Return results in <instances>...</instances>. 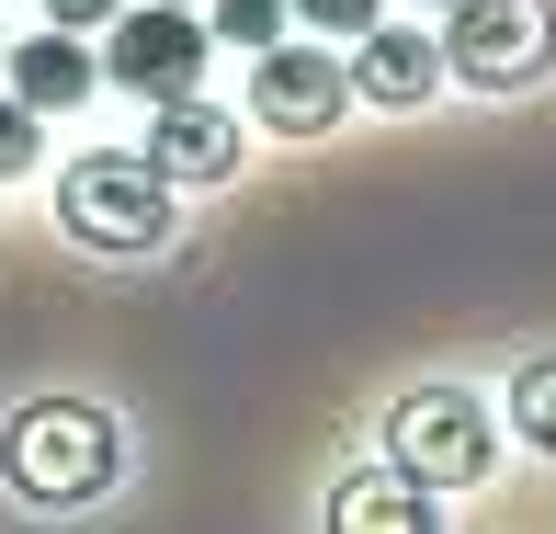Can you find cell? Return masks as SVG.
<instances>
[{"label":"cell","instance_id":"obj_1","mask_svg":"<svg viewBox=\"0 0 556 534\" xmlns=\"http://www.w3.org/2000/svg\"><path fill=\"white\" fill-rule=\"evenodd\" d=\"M125 467L114 421L91 410V398H35L12 432H0V477H12L23 500H46V512H68V500H103Z\"/></svg>","mask_w":556,"mask_h":534},{"label":"cell","instance_id":"obj_2","mask_svg":"<svg viewBox=\"0 0 556 534\" xmlns=\"http://www.w3.org/2000/svg\"><path fill=\"white\" fill-rule=\"evenodd\" d=\"M58 216H68V239H80V250L137 262V250L170 239V183L148 171V148H91V160H68Z\"/></svg>","mask_w":556,"mask_h":534},{"label":"cell","instance_id":"obj_3","mask_svg":"<svg viewBox=\"0 0 556 534\" xmlns=\"http://www.w3.org/2000/svg\"><path fill=\"white\" fill-rule=\"evenodd\" d=\"M443 69L477 91H534L556 69V0H454Z\"/></svg>","mask_w":556,"mask_h":534},{"label":"cell","instance_id":"obj_4","mask_svg":"<svg viewBox=\"0 0 556 534\" xmlns=\"http://www.w3.org/2000/svg\"><path fill=\"white\" fill-rule=\"evenodd\" d=\"M387 455L420 477V489H477L489 455H500V432H489V410H477L466 387H409L397 421H387Z\"/></svg>","mask_w":556,"mask_h":534},{"label":"cell","instance_id":"obj_5","mask_svg":"<svg viewBox=\"0 0 556 534\" xmlns=\"http://www.w3.org/2000/svg\"><path fill=\"white\" fill-rule=\"evenodd\" d=\"M216 58L205 12H182V0H148V12H114L103 23V80H125L137 103H170V91H193Z\"/></svg>","mask_w":556,"mask_h":534},{"label":"cell","instance_id":"obj_6","mask_svg":"<svg viewBox=\"0 0 556 534\" xmlns=\"http://www.w3.org/2000/svg\"><path fill=\"white\" fill-rule=\"evenodd\" d=\"M341 103H352V58H330V35H318V46L273 35L262 58H250V114L285 125V137H318V125H341Z\"/></svg>","mask_w":556,"mask_h":534},{"label":"cell","instance_id":"obj_7","mask_svg":"<svg viewBox=\"0 0 556 534\" xmlns=\"http://www.w3.org/2000/svg\"><path fill=\"white\" fill-rule=\"evenodd\" d=\"M352 91H364V103H387V114H420V103L443 91V35L375 12L364 35H352Z\"/></svg>","mask_w":556,"mask_h":534},{"label":"cell","instance_id":"obj_8","mask_svg":"<svg viewBox=\"0 0 556 534\" xmlns=\"http://www.w3.org/2000/svg\"><path fill=\"white\" fill-rule=\"evenodd\" d=\"M148 171H160V183H227V171H239V114H216L205 91L148 103Z\"/></svg>","mask_w":556,"mask_h":534},{"label":"cell","instance_id":"obj_9","mask_svg":"<svg viewBox=\"0 0 556 534\" xmlns=\"http://www.w3.org/2000/svg\"><path fill=\"white\" fill-rule=\"evenodd\" d=\"M12 58V103H35V114H68V103H91V80H103V58H91L68 23H46V35H23V46H0Z\"/></svg>","mask_w":556,"mask_h":534},{"label":"cell","instance_id":"obj_10","mask_svg":"<svg viewBox=\"0 0 556 534\" xmlns=\"http://www.w3.org/2000/svg\"><path fill=\"white\" fill-rule=\"evenodd\" d=\"M432 500H443V489H420L409 467H387V477H341V489H330V523H341V534H432V523H443Z\"/></svg>","mask_w":556,"mask_h":534},{"label":"cell","instance_id":"obj_11","mask_svg":"<svg viewBox=\"0 0 556 534\" xmlns=\"http://www.w3.org/2000/svg\"><path fill=\"white\" fill-rule=\"evenodd\" d=\"M205 35L239 46V58H262V46L285 35V0H205Z\"/></svg>","mask_w":556,"mask_h":534},{"label":"cell","instance_id":"obj_12","mask_svg":"<svg viewBox=\"0 0 556 534\" xmlns=\"http://www.w3.org/2000/svg\"><path fill=\"white\" fill-rule=\"evenodd\" d=\"M511 432H522L534 455H556V352H545V364H522V387H511Z\"/></svg>","mask_w":556,"mask_h":534},{"label":"cell","instance_id":"obj_13","mask_svg":"<svg viewBox=\"0 0 556 534\" xmlns=\"http://www.w3.org/2000/svg\"><path fill=\"white\" fill-rule=\"evenodd\" d=\"M285 12L307 23V35H330V46H352V35H364V23H375V12H387V0H285Z\"/></svg>","mask_w":556,"mask_h":534},{"label":"cell","instance_id":"obj_14","mask_svg":"<svg viewBox=\"0 0 556 534\" xmlns=\"http://www.w3.org/2000/svg\"><path fill=\"white\" fill-rule=\"evenodd\" d=\"M35 148H46V114H35V103H0V183L35 171Z\"/></svg>","mask_w":556,"mask_h":534},{"label":"cell","instance_id":"obj_15","mask_svg":"<svg viewBox=\"0 0 556 534\" xmlns=\"http://www.w3.org/2000/svg\"><path fill=\"white\" fill-rule=\"evenodd\" d=\"M114 12H125V0H46V23H68V35H103Z\"/></svg>","mask_w":556,"mask_h":534},{"label":"cell","instance_id":"obj_16","mask_svg":"<svg viewBox=\"0 0 556 534\" xmlns=\"http://www.w3.org/2000/svg\"><path fill=\"white\" fill-rule=\"evenodd\" d=\"M420 12H454V0H420Z\"/></svg>","mask_w":556,"mask_h":534},{"label":"cell","instance_id":"obj_17","mask_svg":"<svg viewBox=\"0 0 556 534\" xmlns=\"http://www.w3.org/2000/svg\"><path fill=\"white\" fill-rule=\"evenodd\" d=\"M182 12H205V0H182Z\"/></svg>","mask_w":556,"mask_h":534}]
</instances>
